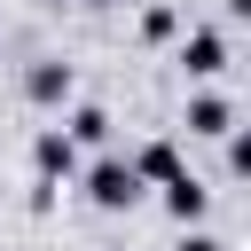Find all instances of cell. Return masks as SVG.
<instances>
[{"label": "cell", "instance_id": "obj_1", "mask_svg": "<svg viewBox=\"0 0 251 251\" xmlns=\"http://www.w3.org/2000/svg\"><path fill=\"white\" fill-rule=\"evenodd\" d=\"M86 204H102V212H133V204H141L133 165H126V157H94V165H86Z\"/></svg>", "mask_w": 251, "mask_h": 251}, {"label": "cell", "instance_id": "obj_2", "mask_svg": "<svg viewBox=\"0 0 251 251\" xmlns=\"http://www.w3.org/2000/svg\"><path fill=\"white\" fill-rule=\"evenodd\" d=\"M31 165H39V180L55 188V180H71V173H78V141H71L63 126H47V133L31 141Z\"/></svg>", "mask_w": 251, "mask_h": 251}, {"label": "cell", "instance_id": "obj_3", "mask_svg": "<svg viewBox=\"0 0 251 251\" xmlns=\"http://www.w3.org/2000/svg\"><path fill=\"white\" fill-rule=\"evenodd\" d=\"M165 212H173L180 227H196V220L212 212V188H204L196 173H173V180H165Z\"/></svg>", "mask_w": 251, "mask_h": 251}, {"label": "cell", "instance_id": "obj_4", "mask_svg": "<svg viewBox=\"0 0 251 251\" xmlns=\"http://www.w3.org/2000/svg\"><path fill=\"white\" fill-rule=\"evenodd\" d=\"M71 86H78V78H71V63H31V78H24V94H31L39 110H63V102H71Z\"/></svg>", "mask_w": 251, "mask_h": 251}, {"label": "cell", "instance_id": "obj_5", "mask_svg": "<svg viewBox=\"0 0 251 251\" xmlns=\"http://www.w3.org/2000/svg\"><path fill=\"white\" fill-rule=\"evenodd\" d=\"M126 165H133V180H141V188H149V180H157V188H165V180H173V173H188V165H180V149H173V141H149V149H133V157H126Z\"/></svg>", "mask_w": 251, "mask_h": 251}, {"label": "cell", "instance_id": "obj_6", "mask_svg": "<svg viewBox=\"0 0 251 251\" xmlns=\"http://www.w3.org/2000/svg\"><path fill=\"white\" fill-rule=\"evenodd\" d=\"M180 63H188V78H212V71H227V39L220 31H188Z\"/></svg>", "mask_w": 251, "mask_h": 251}, {"label": "cell", "instance_id": "obj_7", "mask_svg": "<svg viewBox=\"0 0 251 251\" xmlns=\"http://www.w3.org/2000/svg\"><path fill=\"white\" fill-rule=\"evenodd\" d=\"M227 126H235V110H227L220 94H196V102H188V133H227Z\"/></svg>", "mask_w": 251, "mask_h": 251}, {"label": "cell", "instance_id": "obj_8", "mask_svg": "<svg viewBox=\"0 0 251 251\" xmlns=\"http://www.w3.org/2000/svg\"><path fill=\"white\" fill-rule=\"evenodd\" d=\"M63 133H71V141H110V110H94V102H78Z\"/></svg>", "mask_w": 251, "mask_h": 251}, {"label": "cell", "instance_id": "obj_9", "mask_svg": "<svg viewBox=\"0 0 251 251\" xmlns=\"http://www.w3.org/2000/svg\"><path fill=\"white\" fill-rule=\"evenodd\" d=\"M141 39H173V8H149L141 16Z\"/></svg>", "mask_w": 251, "mask_h": 251}, {"label": "cell", "instance_id": "obj_10", "mask_svg": "<svg viewBox=\"0 0 251 251\" xmlns=\"http://www.w3.org/2000/svg\"><path fill=\"white\" fill-rule=\"evenodd\" d=\"M227 165H235V173H251V133H235V126H227Z\"/></svg>", "mask_w": 251, "mask_h": 251}, {"label": "cell", "instance_id": "obj_11", "mask_svg": "<svg viewBox=\"0 0 251 251\" xmlns=\"http://www.w3.org/2000/svg\"><path fill=\"white\" fill-rule=\"evenodd\" d=\"M180 251H227V243H220V235H204V227H188V235H180Z\"/></svg>", "mask_w": 251, "mask_h": 251}, {"label": "cell", "instance_id": "obj_12", "mask_svg": "<svg viewBox=\"0 0 251 251\" xmlns=\"http://www.w3.org/2000/svg\"><path fill=\"white\" fill-rule=\"evenodd\" d=\"M220 8H227V16H251V0H220Z\"/></svg>", "mask_w": 251, "mask_h": 251}, {"label": "cell", "instance_id": "obj_13", "mask_svg": "<svg viewBox=\"0 0 251 251\" xmlns=\"http://www.w3.org/2000/svg\"><path fill=\"white\" fill-rule=\"evenodd\" d=\"M94 8H110V0H94Z\"/></svg>", "mask_w": 251, "mask_h": 251}]
</instances>
